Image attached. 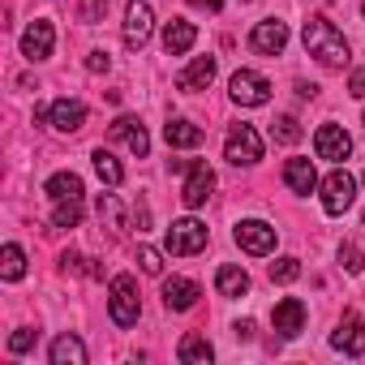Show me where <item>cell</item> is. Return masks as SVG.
Instances as JSON below:
<instances>
[{"mask_svg":"<svg viewBox=\"0 0 365 365\" xmlns=\"http://www.w3.org/2000/svg\"><path fill=\"white\" fill-rule=\"evenodd\" d=\"M150 31H155L150 5H146V0H129V5H125V48L138 52V48L150 39Z\"/></svg>","mask_w":365,"mask_h":365,"instance_id":"9c48e42d","label":"cell"},{"mask_svg":"<svg viewBox=\"0 0 365 365\" xmlns=\"http://www.w3.org/2000/svg\"><path fill=\"white\" fill-rule=\"evenodd\" d=\"M211 82H215V56H198L185 73L176 78V86L185 91V95H198V91H207Z\"/></svg>","mask_w":365,"mask_h":365,"instance_id":"ac0fdd59","label":"cell"},{"mask_svg":"<svg viewBox=\"0 0 365 365\" xmlns=\"http://www.w3.org/2000/svg\"><path fill=\"white\" fill-rule=\"evenodd\" d=\"M99 220H108V228H112V232H120V228H125V207H120V198H116V194H103V198H99Z\"/></svg>","mask_w":365,"mask_h":365,"instance_id":"f1b7e54d","label":"cell"},{"mask_svg":"<svg viewBox=\"0 0 365 365\" xmlns=\"http://www.w3.org/2000/svg\"><path fill=\"white\" fill-rule=\"evenodd\" d=\"M163 138H168V146H176V150H194V146L202 142V125H194V120H168V125H163Z\"/></svg>","mask_w":365,"mask_h":365,"instance_id":"7402d4cb","label":"cell"},{"mask_svg":"<svg viewBox=\"0 0 365 365\" xmlns=\"http://www.w3.org/2000/svg\"><path fill=\"white\" fill-rule=\"evenodd\" d=\"M190 5H198V9H211V14H220V5H224V0H190Z\"/></svg>","mask_w":365,"mask_h":365,"instance_id":"8d00e7d4","label":"cell"},{"mask_svg":"<svg viewBox=\"0 0 365 365\" xmlns=\"http://www.w3.org/2000/svg\"><path fill=\"white\" fill-rule=\"evenodd\" d=\"M82 125H86V103H78V99H56L52 103V129L78 133Z\"/></svg>","mask_w":365,"mask_h":365,"instance_id":"d6986e66","label":"cell"},{"mask_svg":"<svg viewBox=\"0 0 365 365\" xmlns=\"http://www.w3.org/2000/svg\"><path fill=\"white\" fill-rule=\"evenodd\" d=\"M108 309H112V322H116V327H133V322L142 318V301H138V279H133V275H116V279H112Z\"/></svg>","mask_w":365,"mask_h":365,"instance_id":"7a4b0ae2","label":"cell"},{"mask_svg":"<svg viewBox=\"0 0 365 365\" xmlns=\"http://www.w3.org/2000/svg\"><path fill=\"white\" fill-rule=\"evenodd\" d=\"M215 288H220V297H245L250 292V275L241 267H220L215 271Z\"/></svg>","mask_w":365,"mask_h":365,"instance_id":"cb8c5ba5","label":"cell"},{"mask_svg":"<svg viewBox=\"0 0 365 365\" xmlns=\"http://www.w3.org/2000/svg\"><path fill=\"white\" fill-rule=\"evenodd\" d=\"M108 65H112V61H108V52H91V56H86V69H91V73H103Z\"/></svg>","mask_w":365,"mask_h":365,"instance_id":"d590c367","label":"cell"},{"mask_svg":"<svg viewBox=\"0 0 365 365\" xmlns=\"http://www.w3.org/2000/svg\"><path fill=\"white\" fill-rule=\"evenodd\" d=\"M91 159H95V172H99V180H103V185H112V190H116L120 180H125V168H120V159H116L112 150H103V146H99Z\"/></svg>","mask_w":365,"mask_h":365,"instance_id":"484cf974","label":"cell"},{"mask_svg":"<svg viewBox=\"0 0 365 365\" xmlns=\"http://www.w3.org/2000/svg\"><path fill=\"white\" fill-rule=\"evenodd\" d=\"M112 138H120L138 159L150 150V138H146V129H142V120H138V116H116V120H112Z\"/></svg>","mask_w":365,"mask_h":365,"instance_id":"e0dca14e","label":"cell"},{"mask_svg":"<svg viewBox=\"0 0 365 365\" xmlns=\"http://www.w3.org/2000/svg\"><path fill=\"white\" fill-rule=\"evenodd\" d=\"M52 224L56 228H78L82 224V198H61L52 207Z\"/></svg>","mask_w":365,"mask_h":365,"instance_id":"83f0119b","label":"cell"},{"mask_svg":"<svg viewBox=\"0 0 365 365\" xmlns=\"http://www.w3.org/2000/svg\"><path fill=\"white\" fill-rule=\"evenodd\" d=\"M194 39H198V26L185 22V18H172V22L163 26V52H168V56H185V52L194 48Z\"/></svg>","mask_w":365,"mask_h":365,"instance_id":"2e32d148","label":"cell"},{"mask_svg":"<svg viewBox=\"0 0 365 365\" xmlns=\"http://www.w3.org/2000/svg\"><path fill=\"white\" fill-rule=\"evenodd\" d=\"M138 262H142V271H146V275H163V258H159V250L142 245V250H138Z\"/></svg>","mask_w":365,"mask_h":365,"instance_id":"1f68e13d","label":"cell"},{"mask_svg":"<svg viewBox=\"0 0 365 365\" xmlns=\"http://www.w3.org/2000/svg\"><path fill=\"white\" fill-rule=\"evenodd\" d=\"M361 14H365V0H361Z\"/></svg>","mask_w":365,"mask_h":365,"instance_id":"74e56055","label":"cell"},{"mask_svg":"<svg viewBox=\"0 0 365 365\" xmlns=\"http://www.w3.org/2000/svg\"><path fill=\"white\" fill-rule=\"evenodd\" d=\"M339 267H344L348 275H356V271H361V250H356V245H339Z\"/></svg>","mask_w":365,"mask_h":365,"instance_id":"d6a6232c","label":"cell"},{"mask_svg":"<svg viewBox=\"0 0 365 365\" xmlns=\"http://www.w3.org/2000/svg\"><path fill=\"white\" fill-rule=\"evenodd\" d=\"M43 194H48L52 202H61V198H82L86 190H82V176H73V172H56L48 185H43Z\"/></svg>","mask_w":365,"mask_h":365,"instance_id":"603a6c76","label":"cell"},{"mask_svg":"<svg viewBox=\"0 0 365 365\" xmlns=\"http://www.w3.org/2000/svg\"><path fill=\"white\" fill-rule=\"evenodd\" d=\"M207 224H198V220H176L172 228H168V237H163V245H168V254H176V258H190V254H202L207 250Z\"/></svg>","mask_w":365,"mask_h":365,"instance_id":"277c9868","label":"cell"},{"mask_svg":"<svg viewBox=\"0 0 365 365\" xmlns=\"http://www.w3.org/2000/svg\"><path fill=\"white\" fill-rule=\"evenodd\" d=\"M331 348L344 352V356H361V352H365V322H361L356 314H348V318L339 322V331L331 335Z\"/></svg>","mask_w":365,"mask_h":365,"instance_id":"9a60e30c","label":"cell"},{"mask_svg":"<svg viewBox=\"0 0 365 365\" xmlns=\"http://www.w3.org/2000/svg\"><path fill=\"white\" fill-rule=\"evenodd\" d=\"M271 99V82L262 78V73H254V69H237L232 73V103H241V108H262Z\"/></svg>","mask_w":365,"mask_h":365,"instance_id":"52a82bcc","label":"cell"},{"mask_svg":"<svg viewBox=\"0 0 365 365\" xmlns=\"http://www.w3.org/2000/svg\"><path fill=\"white\" fill-rule=\"evenodd\" d=\"M314 150H318V159H331V163H339V159H348V150H352V138H348L339 125H322V129L314 133Z\"/></svg>","mask_w":365,"mask_h":365,"instance_id":"4fadbf2b","label":"cell"},{"mask_svg":"<svg viewBox=\"0 0 365 365\" xmlns=\"http://www.w3.org/2000/svg\"><path fill=\"white\" fill-rule=\"evenodd\" d=\"M271 138L284 142V146L301 142V125H297V116H275V120H271Z\"/></svg>","mask_w":365,"mask_h":365,"instance_id":"f546056e","label":"cell"},{"mask_svg":"<svg viewBox=\"0 0 365 365\" xmlns=\"http://www.w3.org/2000/svg\"><path fill=\"white\" fill-rule=\"evenodd\" d=\"M271 322H275V331H279L284 339H297V335L305 331V305H301L297 297H284V301L271 309Z\"/></svg>","mask_w":365,"mask_h":365,"instance_id":"5bb4252c","label":"cell"},{"mask_svg":"<svg viewBox=\"0 0 365 365\" xmlns=\"http://www.w3.org/2000/svg\"><path fill=\"white\" fill-rule=\"evenodd\" d=\"M176 356L185 361V365H207L215 356V348L207 344V335H185V339H180V348H176Z\"/></svg>","mask_w":365,"mask_h":365,"instance_id":"d4e9b609","label":"cell"},{"mask_svg":"<svg viewBox=\"0 0 365 365\" xmlns=\"http://www.w3.org/2000/svg\"><path fill=\"white\" fill-rule=\"evenodd\" d=\"M224 159L237 163V168H254L262 159V138L254 125H232L228 129V142H224Z\"/></svg>","mask_w":365,"mask_h":365,"instance_id":"3957f363","label":"cell"},{"mask_svg":"<svg viewBox=\"0 0 365 365\" xmlns=\"http://www.w3.org/2000/svg\"><path fill=\"white\" fill-rule=\"evenodd\" d=\"M198 297H202V288H198L194 279H185V275L163 279V305H168V309H176V314L194 309V305H198Z\"/></svg>","mask_w":365,"mask_h":365,"instance_id":"7c38bea8","label":"cell"},{"mask_svg":"<svg viewBox=\"0 0 365 365\" xmlns=\"http://www.w3.org/2000/svg\"><path fill=\"white\" fill-rule=\"evenodd\" d=\"M348 95H356V99H365V65L348 78Z\"/></svg>","mask_w":365,"mask_h":365,"instance_id":"e575fe53","label":"cell"},{"mask_svg":"<svg viewBox=\"0 0 365 365\" xmlns=\"http://www.w3.org/2000/svg\"><path fill=\"white\" fill-rule=\"evenodd\" d=\"M0 275H5L9 284L26 275V254H22V245H14V241H9L5 250H0Z\"/></svg>","mask_w":365,"mask_h":365,"instance_id":"4316f807","label":"cell"},{"mask_svg":"<svg viewBox=\"0 0 365 365\" xmlns=\"http://www.w3.org/2000/svg\"><path fill=\"white\" fill-rule=\"evenodd\" d=\"M211 190H215V168L207 159H194L190 176H185V190H180V202H185L190 211H198V207H207Z\"/></svg>","mask_w":365,"mask_h":365,"instance_id":"8992f818","label":"cell"},{"mask_svg":"<svg viewBox=\"0 0 365 365\" xmlns=\"http://www.w3.org/2000/svg\"><path fill=\"white\" fill-rule=\"evenodd\" d=\"M232 237H237V245H241L245 254H254V258H267V254L275 250V228H271L267 220H241Z\"/></svg>","mask_w":365,"mask_h":365,"instance_id":"ba28073f","label":"cell"},{"mask_svg":"<svg viewBox=\"0 0 365 365\" xmlns=\"http://www.w3.org/2000/svg\"><path fill=\"white\" fill-rule=\"evenodd\" d=\"M31 344H35V331H26V327H22V331H14V335H9V352H26V348H31Z\"/></svg>","mask_w":365,"mask_h":365,"instance_id":"836d02e7","label":"cell"},{"mask_svg":"<svg viewBox=\"0 0 365 365\" xmlns=\"http://www.w3.org/2000/svg\"><path fill=\"white\" fill-rule=\"evenodd\" d=\"M284 180H288L292 194H314L318 190V172H314L309 159H288L284 163Z\"/></svg>","mask_w":365,"mask_h":365,"instance_id":"ffe728a7","label":"cell"},{"mask_svg":"<svg viewBox=\"0 0 365 365\" xmlns=\"http://www.w3.org/2000/svg\"><path fill=\"white\" fill-rule=\"evenodd\" d=\"M305 52L314 56V61H322L327 69H339V65H348V39L335 31V22L331 18H322V14H314L309 22H305Z\"/></svg>","mask_w":365,"mask_h":365,"instance_id":"6da1fadb","label":"cell"},{"mask_svg":"<svg viewBox=\"0 0 365 365\" xmlns=\"http://www.w3.org/2000/svg\"><path fill=\"white\" fill-rule=\"evenodd\" d=\"M52 48H56V31H52V22H43V18L31 22L26 35H22V56H26V61H48Z\"/></svg>","mask_w":365,"mask_h":365,"instance_id":"8fae6325","label":"cell"},{"mask_svg":"<svg viewBox=\"0 0 365 365\" xmlns=\"http://www.w3.org/2000/svg\"><path fill=\"white\" fill-rule=\"evenodd\" d=\"M352 202H356V180H352L344 168H335V172L322 180V211H327V215H344Z\"/></svg>","mask_w":365,"mask_h":365,"instance_id":"5b68a950","label":"cell"},{"mask_svg":"<svg viewBox=\"0 0 365 365\" xmlns=\"http://www.w3.org/2000/svg\"><path fill=\"white\" fill-rule=\"evenodd\" d=\"M301 275V262L297 258H279V262H271V284H292Z\"/></svg>","mask_w":365,"mask_h":365,"instance_id":"4dcf8cb0","label":"cell"},{"mask_svg":"<svg viewBox=\"0 0 365 365\" xmlns=\"http://www.w3.org/2000/svg\"><path fill=\"white\" fill-rule=\"evenodd\" d=\"M250 48H254V52H262V56H279V52L288 48V26H284L279 18L258 22V26L250 31Z\"/></svg>","mask_w":365,"mask_h":365,"instance_id":"30bf717a","label":"cell"},{"mask_svg":"<svg viewBox=\"0 0 365 365\" xmlns=\"http://www.w3.org/2000/svg\"><path fill=\"white\" fill-rule=\"evenodd\" d=\"M48 356H52V365H86V344L65 331V335L52 339V352Z\"/></svg>","mask_w":365,"mask_h":365,"instance_id":"44dd1931","label":"cell"}]
</instances>
